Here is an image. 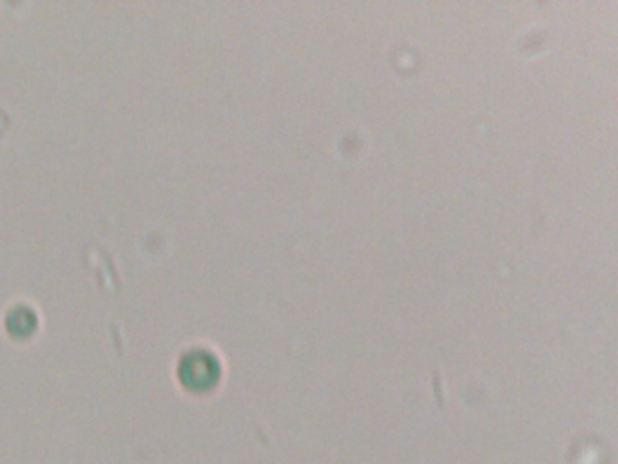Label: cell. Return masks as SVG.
Here are the masks:
<instances>
[{
  "mask_svg": "<svg viewBox=\"0 0 618 464\" xmlns=\"http://www.w3.org/2000/svg\"><path fill=\"white\" fill-rule=\"evenodd\" d=\"M176 377L185 392L202 396L218 387L222 377V363L209 348H189L178 359Z\"/></svg>",
  "mask_w": 618,
  "mask_h": 464,
  "instance_id": "cell-1",
  "label": "cell"
},
{
  "mask_svg": "<svg viewBox=\"0 0 618 464\" xmlns=\"http://www.w3.org/2000/svg\"><path fill=\"white\" fill-rule=\"evenodd\" d=\"M15 318L20 319L19 323H11L8 321V332L13 338L28 339L35 332V323L37 318L33 316V310L15 309L11 312Z\"/></svg>",
  "mask_w": 618,
  "mask_h": 464,
  "instance_id": "cell-2",
  "label": "cell"
}]
</instances>
